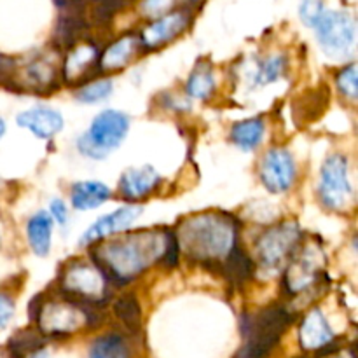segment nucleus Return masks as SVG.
Masks as SVG:
<instances>
[{
    "label": "nucleus",
    "mask_w": 358,
    "mask_h": 358,
    "mask_svg": "<svg viewBox=\"0 0 358 358\" xmlns=\"http://www.w3.org/2000/svg\"><path fill=\"white\" fill-rule=\"evenodd\" d=\"M41 329L48 334H70L77 331L80 322H90V310L80 304H51V306L38 308L37 318Z\"/></svg>",
    "instance_id": "10"
},
{
    "label": "nucleus",
    "mask_w": 358,
    "mask_h": 358,
    "mask_svg": "<svg viewBox=\"0 0 358 358\" xmlns=\"http://www.w3.org/2000/svg\"><path fill=\"white\" fill-rule=\"evenodd\" d=\"M108 198H110V189L101 182H77L70 192L72 206L80 212L96 208L103 205Z\"/></svg>",
    "instance_id": "17"
},
{
    "label": "nucleus",
    "mask_w": 358,
    "mask_h": 358,
    "mask_svg": "<svg viewBox=\"0 0 358 358\" xmlns=\"http://www.w3.org/2000/svg\"><path fill=\"white\" fill-rule=\"evenodd\" d=\"M299 339L304 350H322L324 346L331 345L334 339V332L322 310L315 308L306 315L303 325H301Z\"/></svg>",
    "instance_id": "15"
},
{
    "label": "nucleus",
    "mask_w": 358,
    "mask_h": 358,
    "mask_svg": "<svg viewBox=\"0 0 358 358\" xmlns=\"http://www.w3.org/2000/svg\"><path fill=\"white\" fill-rule=\"evenodd\" d=\"M163 252L164 241H161L157 234H129L122 240L112 241L101 254H96L101 255L96 268L107 282L126 285L145 271L152 262L161 261Z\"/></svg>",
    "instance_id": "1"
},
{
    "label": "nucleus",
    "mask_w": 358,
    "mask_h": 358,
    "mask_svg": "<svg viewBox=\"0 0 358 358\" xmlns=\"http://www.w3.org/2000/svg\"><path fill=\"white\" fill-rule=\"evenodd\" d=\"M159 184L161 177L152 166L129 168L122 173L121 180H119V191L124 198L140 199L156 191Z\"/></svg>",
    "instance_id": "14"
},
{
    "label": "nucleus",
    "mask_w": 358,
    "mask_h": 358,
    "mask_svg": "<svg viewBox=\"0 0 358 358\" xmlns=\"http://www.w3.org/2000/svg\"><path fill=\"white\" fill-rule=\"evenodd\" d=\"M3 133H6V121H3L2 117H0V138L3 136Z\"/></svg>",
    "instance_id": "37"
},
{
    "label": "nucleus",
    "mask_w": 358,
    "mask_h": 358,
    "mask_svg": "<svg viewBox=\"0 0 358 358\" xmlns=\"http://www.w3.org/2000/svg\"><path fill=\"white\" fill-rule=\"evenodd\" d=\"M301 238V231L296 224H280L266 234H262L257 243L259 257L268 268H276L280 262L289 257Z\"/></svg>",
    "instance_id": "8"
},
{
    "label": "nucleus",
    "mask_w": 358,
    "mask_h": 358,
    "mask_svg": "<svg viewBox=\"0 0 358 358\" xmlns=\"http://www.w3.org/2000/svg\"><path fill=\"white\" fill-rule=\"evenodd\" d=\"M16 122L17 126L31 131L41 140L52 138L63 128L62 114L49 107H35L27 112H21L16 117Z\"/></svg>",
    "instance_id": "13"
},
{
    "label": "nucleus",
    "mask_w": 358,
    "mask_h": 358,
    "mask_svg": "<svg viewBox=\"0 0 358 358\" xmlns=\"http://www.w3.org/2000/svg\"><path fill=\"white\" fill-rule=\"evenodd\" d=\"M189 20L191 17H189L187 10H175V13L157 17L152 24L143 28V31L140 34V44L145 49L159 48L180 35L187 28Z\"/></svg>",
    "instance_id": "11"
},
{
    "label": "nucleus",
    "mask_w": 358,
    "mask_h": 358,
    "mask_svg": "<svg viewBox=\"0 0 358 358\" xmlns=\"http://www.w3.org/2000/svg\"><path fill=\"white\" fill-rule=\"evenodd\" d=\"M254 266H252L248 255L238 247V243L231 248L227 254L226 264H222V273L233 285H243L248 278L252 276Z\"/></svg>",
    "instance_id": "22"
},
{
    "label": "nucleus",
    "mask_w": 358,
    "mask_h": 358,
    "mask_svg": "<svg viewBox=\"0 0 358 358\" xmlns=\"http://www.w3.org/2000/svg\"><path fill=\"white\" fill-rule=\"evenodd\" d=\"M313 28L327 55L341 56L355 44V20L345 10H324Z\"/></svg>",
    "instance_id": "5"
},
{
    "label": "nucleus",
    "mask_w": 358,
    "mask_h": 358,
    "mask_svg": "<svg viewBox=\"0 0 358 358\" xmlns=\"http://www.w3.org/2000/svg\"><path fill=\"white\" fill-rule=\"evenodd\" d=\"M261 182L269 192H285L296 180V161L287 149H271L261 164Z\"/></svg>",
    "instance_id": "9"
},
{
    "label": "nucleus",
    "mask_w": 358,
    "mask_h": 358,
    "mask_svg": "<svg viewBox=\"0 0 358 358\" xmlns=\"http://www.w3.org/2000/svg\"><path fill=\"white\" fill-rule=\"evenodd\" d=\"M285 72V58L283 56H271V58L264 59L259 65L257 73H255V86H264V84H271L278 80Z\"/></svg>",
    "instance_id": "28"
},
{
    "label": "nucleus",
    "mask_w": 358,
    "mask_h": 358,
    "mask_svg": "<svg viewBox=\"0 0 358 358\" xmlns=\"http://www.w3.org/2000/svg\"><path fill=\"white\" fill-rule=\"evenodd\" d=\"M128 129V115L119 110H103L93 119L90 129L77 140V149L83 156L103 159L110 150L121 145Z\"/></svg>",
    "instance_id": "4"
},
{
    "label": "nucleus",
    "mask_w": 358,
    "mask_h": 358,
    "mask_svg": "<svg viewBox=\"0 0 358 358\" xmlns=\"http://www.w3.org/2000/svg\"><path fill=\"white\" fill-rule=\"evenodd\" d=\"M264 136V122L262 119H247V121L236 122L231 129V140L234 145L240 147L241 150H254Z\"/></svg>",
    "instance_id": "20"
},
{
    "label": "nucleus",
    "mask_w": 358,
    "mask_h": 358,
    "mask_svg": "<svg viewBox=\"0 0 358 358\" xmlns=\"http://www.w3.org/2000/svg\"><path fill=\"white\" fill-rule=\"evenodd\" d=\"M87 28L83 14H65L59 20L58 28H56V42L65 48L72 45L80 34Z\"/></svg>",
    "instance_id": "26"
},
{
    "label": "nucleus",
    "mask_w": 358,
    "mask_h": 358,
    "mask_svg": "<svg viewBox=\"0 0 358 358\" xmlns=\"http://www.w3.org/2000/svg\"><path fill=\"white\" fill-rule=\"evenodd\" d=\"M339 358H355L353 355H348V357H339Z\"/></svg>",
    "instance_id": "39"
},
{
    "label": "nucleus",
    "mask_w": 358,
    "mask_h": 358,
    "mask_svg": "<svg viewBox=\"0 0 358 358\" xmlns=\"http://www.w3.org/2000/svg\"><path fill=\"white\" fill-rule=\"evenodd\" d=\"M14 315V301L7 294L0 292V331L10 322Z\"/></svg>",
    "instance_id": "35"
},
{
    "label": "nucleus",
    "mask_w": 358,
    "mask_h": 358,
    "mask_svg": "<svg viewBox=\"0 0 358 358\" xmlns=\"http://www.w3.org/2000/svg\"><path fill=\"white\" fill-rule=\"evenodd\" d=\"M98 52L94 45H80L77 51H73L72 55H69L65 62V79L66 80H77L83 77L84 72L90 70V66L93 65L94 59H96Z\"/></svg>",
    "instance_id": "23"
},
{
    "label": "nucleus",
    "mask_w": 358,
    "mask_h": 358,
    "mask_svg": "<svg viewBox=\"0 0 358 358\" xmlns=\"http://www.w3.org/2000/svg\"><path fill=\"white\" fill-rule=\"evenodd\" d=\"M90 358H131V346L124 336L112 332L91 345Z\"/></svg>",
    "instance_id": "19"
},
{
    "label": "nucleus",
    "mask_w": 358,
    "mask_h": 358,
    "mask_svg": "<svg viewBox=\"0 0 358 358\" xmlns=\"http://www.w3.org/2000/svg\"><path fill=\"white\" fill-rule=\"evenodd\" d=\"M161 261H164L168 268H173L178 262V240L171 231H168L166 236H164V252Z\"/></svg>",
    "instance_id": "33"
},
{
    "label": "nucleus",
    "mask_w": 358,
    "mask_h": 358,
    "mask_svg": "<svg viewBox=\"0 0 358 358\" xmlns=\"http://www.w3.org/2000/svg\"><path fill=\"white\" fill-rule=\"evenodd\" d=\"M129 2L131 0H101V3L94 10V20L100 24H107L112 20V16Z\"/></svg>",
    "instance_id": "31"
},
{
    "label": "nucleus",
    "mask_w": 358,
    "mask_h": 358,
    "mask_svg": "<svg viewBox=\"0 0 358 358\" xmlns=\"http://www.w3.org/2000/svg\"><path fill=\"white\" fill-rule=\"evenodd\" d=\"M180 240L189 257L210 264L236 245V229L229 220L217 215H199L182 224Z\"/></svg>",
    "instance_id": "2"
},
{
    "label": "nucleus",
    "mask_w": 358,
    "mask_h": 358,
    "mask_svg": "<svg viewBox=\"0 0 358 358\" xmlns=\"http://www.w3.org/2000/svg\"><path fill=\"white\" fill-rule=\"evenodd\" d=\"M213 90H215V79H213L212 69L208 65L196 66L189 77L187 87H185L189 96L203 100V98H208Z\"/></svg>",
    "instance_id": "24"
},
{
    "label": "nucleus",
    "mask_w": 358,
    "mask_h": 358,
    "mask_svg": "<svg viewBox=\"0 0 358 358\" xmlns=\"http://www.w3.org/2000/svg\"><path fill=\"white\" fill-rule=\"evenodd\" d=\"M324 6H322L320 0H303L299 7V14H301V20L304 21V24L313 28L315 23L318 21V17L322 16L324 13Z\"/></svg>",
    "instance_id": "32"
},
{
    "label": "nucleus",
    "mask_w": 358,
    "mask_h": 358,
    "mask_svg": "<svg viewBox=\"0 0 358 358\" xmlns=\"http://www.w3.org/2000/svg\"><path fill=\"white\" fill-rule=\"evenodd\" d=\"M42 343L44 341H42V336L38 334V332L24 331V332H20L17 336H14L7 346H9L10 355L16 357V358H21V357L28 355V353L41 350Z\"/></svg>",
    "instance_id": "27"
},
{
    "label": "nucleus",
    "mask_w": 358,
    "mask_h": 358,
    "mask_svg": "<svg viewBox=\"0 0 358 358\" xmlns=\"http://www.w3.org/2000/svg\"><path fill=\"white\" fill-rule=\"evenodd\" d=\"M136 38L128 35V37L119 38L117 42L110 45L107 51L101 55L100 58V66L101 70H119L133 58L136 51Z\"/></svg>",
    "instance_id": "21"
},
{
    "label": "nucleus",
    "mask_w": 358,
    "mask_h": 358,
    "mask_svg": "<svg viewBox=\"0 0 358 358\" xmlns=\"http://www.w3.org/2000/svg\"><path fill=\"white\" fill-rule=\"evenodd\" d=\"M192 2H199V0H192Z\"/></svg>",
    "instance_id": "40"
},
{
    "label": "nucleus",
    "mask_w": 358,
    "mask_h": 358,
    "mask_svg": "<svg viewBox=\"0 0 358 358\" xmlns=\"http://www.w3.org/2000/svg\"><path fill=\"white\" fill-rule=\"evenodd\" d=\"M318 194L329 210H343L353 198V187L348 173V157L332 154L322 166Z\"/></svg>",
    "instance_id": "6"
},
{
    "label": "nucleus",
    "mask_w": 358,
    "mask_h": 358,
    "mask_svg": "<svg viewBox=\"0 0 358 358\" xmlns=\"http://www.w3.org/2000/svg\"><path fill=\"white\" fill-rule=\"evenodd\" d=\"M112 90H114L112 80H96V83L86 84L83 90L77 91V100L83 103H98V101L105 100L112 93Z\"/></svg>",
    "instance_id": "29"
},
{
    "label": "nucleus",
    "mask_w": 358,
    "mask_h": 358,
    "mask_svg": "<svg viewBox=\"0 0 358 358\" xmlns=\"http://www.w3.org/2000/svg\"><path fill=\"white\" fill-rule=\"evenodd\" d=\"M292 322L294 313L282 304H273L243 317L241 332L245 345L234 358H268Z\"/></svg>",
    "instance_id": "3"
},
{
    "label": "nucleus",
    "mask_w": 358,
    "mask_h": 358,
    "mask_svg": "<svg viewBox=\"0 0 358 358\" xmlns=\"http://www.w3.org/2000/svg\"><path fill=\"white\" fill-rule=\"evenodd\" d=\"M175 0H145L142 3V10L145 16L150 17H157L163 16L166 10H170L173 7Z\"/></svg>",
    "instance_id": "34"
},
{
    "label": "nucleus",
    "mask_w": 358,
    "mask_h": 358,
    "mask_svg": "<svg viewBox=\"0 0 358 358\" xmlns=\"http://www.w3.org/2000/svg\"><path fill=\"white\" fill-rule=\"evenodd\" d=\"M318 252L306 250L301 254L297 261L292 262L289 269H287L285 287L289 292L299 294L306 290L311 283L315 282L318 275V262H317Z\"/></svg>",
    "instance_id": "16"
},
{
    "label": "nucleus",
    "mask_w": 358,
    "mask_h": 358,
    "mask_svg": "<svg viewBox=\"0 0 358 358\" xmlns=\"http://www.w3.org/2000/svg\"><path fill=\"white\" fill-rule=\"evenodd\" d=\"M28 241L35 255L44 257L49 254L51 248V234H52V219L49 213L38 212L28 220Z\"/></svg>",
    "instance_id": "18"
},
{
    "label": "nucleus",
    "mask_w": 358,
    "mask_h": 358,
    "mask_svg": "<svg viewBox=\"0 0 358 358\" xmlns=\"http://www.w3.org/2000/svg\"><path fill=\"white\" fill-rule=\"evenodd\" d=\"M142 212L143 210L140 208V206H122V208H117L115 212L108 213V215L100 217V219L83 234L79 243L90 245L98 240H103V238L110 236V234L119 233V231L131 226V224L142 215Z\"/></svg>",
    "instance_id": "12"
},
{
    "label": "nucleus",
    "mask_w": 358,
    "mask_h": 358,
    "mask_svg": "<svg viewBox=\"0 0 358 358\" xmlns=\"http://www.w3.org/2000/svg\"><path fill=\"white\" fill-rule=\"evenodd\" d=\"M34 358H48V357H45V353H35V357Z\"/></svg>",
    "instance_id": "38"
},
{
    "label": "nucleus",
    "mask_w": 358,
    "mask_h": 358,
    "mask_svg": "<svg viewBox=\"0 0 358 358\" xmlns=\"http://www.w3.org/2000/svg\"><path fill=\"white\" fill-rule=\"evenodd\" d=\"M49 212H51V219H55L59 226L66 224V206L62 199H52L49 205Z\"/></svg>",
    "instance_id": "36"
},
{
    "label": "nucleus",
    "mask_w": 358,
    "mask_h": 358,
    "mask_svg": "<svg viewBox=\"0 0 358 358\" xmlns=\"http://www.w3.org/2000/svg\"><path fill=\"white\" fill-rule=\"evenodd\" d=\"M339 91L350 100H357L358 96V77H357V65H350L343 69L336 77Z\"/></svg>",
    "instance_id": "30"
},
{
    "label": "nucleus",
    "mask_w": 358,
    "mask_h": 358,
    "mask_svg": "<svg viewBox=\"0 0 358 358\" xmlns=\"http://www.w3.org/2000/svg\"><path fill=\"white\" fill-rule=\"evenodd\" d=\"M105 282L103 275L96 266L84 264V262H77L66 268L65 275H63V292L66 294L70 303L80 304L86 301H96L100 299L101 294L105 292Z\"/></svg>",
    "instance_id": "7"
},
{
    "label": "nucleus",
    "mask_w": 358,
    "mask_h": 358,
    "mask_svg": "<svg viewBox=\"0 0 358 358\" xmlns=\"http://www.w3.org/2000/svg\"><path fill=\"white\" fill-rule=\"evenodd\" d=\"M114 313L122 324L131 331H138L140 324H142V310H140V303L135 296L128 294L115 301Z\"/></svg>",
    "instance_id": "25"
}]
</instances>
